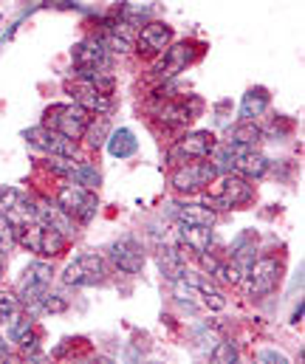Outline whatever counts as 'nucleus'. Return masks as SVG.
<instances>
[{"mask_svg":"<svg viewBox=\"0 0 305 364\" xmlns=\"http://www.w3.org/2000/svg\"><path fill=\"white\" fill-rule=\"evenodd\" d=\"M187 277H190V282L196 285V291L203 296V305L206 308H212V311H223L226 308V296L212 285V279H206V277H193L190 272H184Z\"/></svg>","mask_w":305,"mask_h":364,"instance_id":"nucleus-24","label":"nucleus"},{"mask_svg":"<svg viewBox=\"0 0 305 364\" xmlns=\"http://www.w3.org/2000/svg\"><path fill=\"white\" fill-rule=\"evenodd\" d=\"M37 223H43V226H51V229H57V232H63L65 237H74V218L57 203V200H48V198H43V200H37Z\"/></svg>","mask_w":305,"mask_h":364,"instance_id":"nucleus-12","label":"nucleus"},{"mask_svg":"<svg viewBox=\"0 0 305 364\" xmlns=\"http://www.w3.org/2000/svg\"><path fill=\"white\" fill-rule=\"evenodd\" d=\"M20 195H23V192H17V189H11V186H9V189H0V212L6 215V212L17 203V198H20Z\"/></svg>","mask_w":305,"mask_h":364,"instance_id":"nucleus-35","label":"nucleus"},{"mask_svg":"<svg viewBox=\"0 0 305 364\" xmlns=\"http://www.w3.org/2000/svg\"><path fill=\"white\" fill-rule=\"evenodd\" d=\"M173 218L184 226H215L218 220L209 203H173Z\"/></svg>","mask_w":305,"mask_h":364,"instance_id":"nucleus-13","label":"nucleus"},{"mask_svg":"<svg viewBox=\"0 0 305 364\" xmlns=\"http://www.w3.org/2000/svg\"><path fill=\"white\" fill-rule=\"evenodd\" d=\"M105 260L100 255H80L77 260H71L63 272V285L65 288H91L105 282Z\"/></svg>","mask_w":305,"mask_h":364,"instance_id":"nucleus-5","label":"nucleus"},{"mask_svg":"<svg viewBox=\"0 0 305 364\" xmlns=\"http://www.w3.org/2000/svg\"><path fill=\"white\" fill-rule=\"evenodd\" d=\"M3 266H6V252L0 249V277H3Z\"/></svg>","mask_w":305,"mask_h":364,"instance_id":"nucleus-40","label":"nucleus"},{"mask_svg":"<svg viewBox=\"0 0 305 364\" xmlns=\"http://www.w3.org/2000/svg\"><path fill=\"white\" fill-rule=\"evenodd\" d=\"M209 359H212L215 364H232V362H237V348H235L232 342H218V345L212 348Z\"/></svg>","mask_w":305,"mask_h":364,"instance_id":"nucleus-27","label":"nucleus"},{"mask_svg":"<svg viewBox=\"0 0 305 364\" xmlns=\"http://www.w3.org/2000/svg\"><path fill=\"white\" fill-rule=\"evenodd\" d=\"M46 167H48L54 176H63V178H68V176H71V170H74V161H71V159H60V156H48Z\"/></svg>","mask_w":305,"mask_h":364,"instance_id":"nucleus-33","label":"nucleus"},{"mask_svg":"<svg viewBox=\"0 0 305 364\" xmlns=\"http://www.w3.org/2000/svg\"><path fill=\"white\" fill-rule=\"evenodd\" d=\"M257 359H260V362H280V364H286V356H283V353H274V350H263Z\"/></svg>","mask_w":305,"mask_h":364,"instance_id":"nucleus-37","label":"nucleus"},{"mask_svg":"<svg viewBox=\"0 0 305 364\" xmlns=\"http://www.w3.org/2000/svg\"><path fill=\"white\" fill-rule=\"evenodd\" d=\"M68 181L77 183V186H85V189H100L102 173L97 170V167H94V164L82 161V164H74V170H71Z\"/></svg>","mask_w":305,"mask_h":364,"instance_id":"nucleus-25","label":"nucleus"},{"mask_svg":"<svg viewBox=\"0 0 305 364\" xmlns=\"http://www.w3.org/2000/svg\"><path fill=\"white\" fill-rule=\"evenodd\" d=\"M105 133H107V122H105V116H100L97 122H88L85 136H88V144H91V147H100L102 141H105V139H102Z\"/></svg>","mask_w":305,"mask_h":364,"instance_id":"nucleus-31","label":"nucleus"},{"mask_svg":"<svg viewBox=\"0 0 305 364\" xmlns=\"http://www.w3.org/2000/svg\"><path fill=\"white\" fill-rule=\"evenodd\" d=\"M280 274H283V266L274 257H260V260L252 263V269L246 272V277L240 282H243L246 294L252 299H257V296H266V294H272L277 288Z\"/></svg>","mask_w":305,"mask_h":364,"instance_id":"nucleus-6","label":"nucleus"},{"mask_svg":"<svg viewBox=\"0 0 305 364\" xmlns=\"http://www.w3.org/2000/svg\"><path fill=\"white\" fill-rule=\"evenodd\" d=\"M65 243H68V237H65L63 232H57V229H51V226H43V223H40V243H37V255H43V257H57V255L65 249Z\"/></svg>","mask_w":305,"mask_h":364,"instance_id":"nucleus-23","label":"nucleus"},{"mask_svg":"<svg viewBox=\"0 0 305 364\" xmlns=\"http://www.w3.org/2000/svg\"><path fill=\"white\" fill-rule=\"evenodd\" d=\"M159 266H161V274L173 282V279H178V277H184L187 272V263H184V257H181V252L176 249V246H161V252H159Z\"/></svg>","mask_w":305,"mask_h":364,"instance_id":"nucleus-21","label":"nucleus"},{"mask_svg":"<svg viewBox=\"0 0 305 364\" xmlns=\"http://www.w3.org/2000/svg\"><path fill=\"white\" fill-rule=\"evenodd\" d=\"M252 195H255V186L249 183V178H243L237 173H220L212 181V189L206 195V203L212 209H235V206L249 203Z\"/></svg>","mask_w":305,"mask_h":364,"instance_id":"nucleus-1","label":"nucleus"},{"mask_svg":"<svg viewBox=\"0 0 305 364\" xmlns=\"http://www.w3.org/2000/svg\"><path fill=\"white\" fill-rule=\"evenodd\" d=\"M193 119V107L187 102H167L159 107V122L167 127H181Z\"/></svg>","mask_w":305,"mask_h":364,"instance_id":"nucleus-22","label":"nucleus"},{"mask_svg":"<svg viewBox=\"0 0 305 364\" xmlns=\"http://www.w3.org/2000/svg\"><path fill=\"white\" fill-rule=\"evenodd\" d=\"M136 150H139V139L133 136V130L119 127V130L107 133V153L113 159H130V156H136Z\"/></svg>","mask_w":305,"mask_h":364,"instance_id":"nucleus-19","label":"nucleus"},{"mask_svg":"<svg viewBox=\"0 0 305 364\" xmlns=\"http://www.w3.org/2000/svg\"><path fill=\"white\" fill-rule=\"evenodd\" d=\"M193 57H196V51H193L190 43L167 46V48H164V57L156 63V74L164 77V80H170V77H176V74H181V71H187V65L193 63Z\"/></svg>","mask_w":305,"mask_h":364,"instance_id":"nucleus-11","label":"nucleus"},{"mask_svg":"<svg viewBox=\"0 0 305 364\" xmlns=\"http://www.w3.org/2000/svg\"><path fill=\"white\" fill-rule=\"evenodd\" d=\"M176 235L196 255L209 252V246H212V226H184V223H178V232Z\"/></svg>","mask_w":305,"mask_h":364,"instance_id":"nucleus-18","label":"nucleus"},{"mask_svg":"<svg viewBox=\"0 0 305 364\" xmlns=\"http://www.w3.org/2000/svg\"><path fill=\"white\" fill-rule=\"evenodd\" d=\"M46 116H48V119H46V127H51V130L63 133V136H65V139H71V141L82 139V136H85V130H88V122H91L88 110H85V107H80L77 102H74V105H54Z\"/></svg>","mask_w":305,"mask_h":364,"instance_id":"nucleus-2","label":"nucleus"},{"mask_svg":"<svg viewBox=\"0 0 305 364\" xmlns=\"http://www.w3.org/2000/svg\"><path fill=\"white\" fill-rule=\"evenodd\" d=\"M14 319H17V322H11V325H9V339H11V342H17L23 333H28V331L34 328L31 314H26V316H14Z\"/></svg>","mask_w":305,"mask_h":364,"instance_id":"nucleus-32","label":"nucleus"},{"mask_svg":"<svg viewBox=\"0 0 305 364\" xmlns=\"http://www.w3.org/2000/svg\"><path fill=\"white\" fill-rule=\"evenodd\" d=\"M173 40V28L164 23H144L139 28V46L150 54H161Z\"/></svg>","mask_w":305,"mask_h":364,"instance_id":"nucleus-14","label":"nucleus"},{"mask_svg":"<svg viewBox=\"0 0 305 364\" xmlns=\"http://www.w3.org/2000/svg\"><path fill=\"white\" fill-rule=\"evenodd\" d=\"M198 260H201V266H203V272H209V277H220L223 274V263L215 257V255H198Z\"/></svg>","mask_w":305,"mask_h":364,"instance_id":"nucleus-34","label":"nucleus"},{"mask_svg":"<svg viewBox=\"0 0 305 364\" xmlns=\"http://www.w3.org/2000/svg\"><path fill=\"white\" fill-rule=\"evenodd\" d=\"M100 40L105 43V48H107L110 54H130V46H133L127 37H122V34H116V31H107Z\"/></svg>","mask_w":305,"mask_h":364,"instance_id":"nucleus-28","label":"nucleus"},{"mask_svg":"<svg viewBox=\"0 0 305 364\" xmlns=\"http://www.w3.org/2000/svg\"><path fill=\"white\" fill-rule=\"evenodd\" d=\"M107 257L110 263L119 269L122 274H139L144 269V249L136 237H119L107 246Z\"/></svg>","mask_w":305,"mask_h":364,"instance_id":"nucleus-7","label":"nucleus"},{"mask_svg":"<svg viewBox=\"0 0 305 364\" xmlns=\"http://www.w3.org/2000/svg\"><path fill=\"white\" fill-rule=\"evenodd\" d=\"M269 102H272V96L266 88H252V91L243 93V102H240V119L243 122H255V119H260L266 110H269Z\"/></svg>","mask_w":305,"mask_h":364,"instance_id":"nucleus-20","label":"nucleus"},{"mask_svg":"<svg viewBox=\"0 0 305 364\" xmlns=\"http://www.w3.org/2000/svg\"><path fill=\"white\" fill-rule=\"evenodd\" d=\"M74 102H77L80 107H85L88 113H100V116L113 107L110 96H107V93H102L100 88H94V85H88V82H82V85L74 91Z\"/></svg>","mask_w":305,"mask_h":364,"instance_id":"nucleus-17","label":"nucleus"},{"mask_svg":"<svg viewBox=\"0 0 305 364\" xmlns=\"http://www.w3.org/2000/svg\"><path fill=\"white\" fill-rule=\"evenodd\" d=\"M215 147V136L206 133V130H198V133H190L184 136L173 150H170V159L173 161H201L212 153Z\"/></svg>","mask_w":305,"mask_h":364,"instance_id":"nucleus-10","label":"nucleus"},{"mask_svg":"<svg viewBox=\"0 0 305 364\" xmlns=\"http://www.w3.org/2000/svg\"><path fill=\"white\" fill-rule=\"evenodd\" d=\"M235 156H237V153L223 141V144H215L206 159H209V164H212V167L218 170V176H220V173H235Z\"/></svg>","mask_w":305,"mask_h":364,"instance_id":"nucleus-26","label":"nucleus"},{"mask_svg":"<svg viewBox=\"0 0 305 364\" xmlns=\"http://www.w3.org/2000/svg\"><path fill=\"white\" fill-rule=\"evenodd\" d=\"M20 314V299L17 294H9V291H0V319H14Z\"/></svg>","mask_w":305,"mask_h":364,"instance_id":"nucleus-29","label":"nucleus"},{"mask_svg":"<svg viewBox=\"0 0 305 364\" xmlns=\"http://www.w3.org/2000/svg\"><path fill=\"white\" fill-rule=\"evenodd\" d=\"M26 139H28V144H34L37 150H43L48 156H60V159H74L77 156V144L71 139H65L63 133L46 127V124L26 130Z\"/></svg>","mask_w":305,"mask_h":364,"instance_id":"nucleus-8","label":"nucleus"},{"mask_svg":"<svg viewBox=\"0 0 305 364\" xmlns=\"http://www.w3.org/2000/svg\"><path fill=\"white\" fill-rule=\"evenodd\" d=\"M14 243H17V232H14L11 220L0 212V249H3V252H9Z\"/></svg>","mask_w":305,"mask_h":364,"instance_id":"nucleus-30","label":"nucleus"},{"mask_svg":"<svg viewBox=\"0 0 305 364\" xmlns=\"http://www.w3.org/2000/svg\"><path fill=\"white\" fill-rule=\"evenodd\" d=\"M57 203L71 218H77L80 223H91L97 218V212H100V200H97L94 189H85V186H77V183H65L57 192Z\"/></svg>","mask_w":305,"mask_h":364,"instance_id":"nucleus-3","label":"nucleus"},{"mask_svg":"<svg viewBox=\"0 0 305 364\" xmlns=\"http://www.w3.org/2000/svg\"><path fill=\"white\" fill-rule=\"evenodd\" d=\"M235 173L249 178V181L263 178L269 173V159L263 153H257V150H243V153L235 156Z\"/></svg>","mask_w":305,"mask_h":364,"instance_id":"nucleus-16","label":"nucleus"},{"mask_svg":"<svg viewBox=\"0 0 305 364\" xmlns=\"http://www.w3.org/2000/svg\"><path fill=\"white\" fill-rule=\"evenodd\" d=\"M215 176H218V170L209 164V161H196V164H184V167H178L176 173H173V189L176 192H198L203 189L206 183L215 181Z\"/></svg>","mask_w":305,"mask_h":364,"instance_id":"nucleus-9","label":"nucleus"},{"mask_svg":"<svg viewBox=\"0 0 305 364\" xmlns=\"http://www.w3.org/2000/svg\"><path fill=\"white\" fill-rule=\"evenodd\" d=\"M51 263H46V260H34V263H28V269L23 272L20 277V282H17V299H20V305H26V311L28 308H34L37 305V299L48 291V285H51Z\"/></svg>","mask_w":305,"mask_h":364,"instance_id":"nucleus-4","label":"nucleus"},{"mask_svg":"<svg viewBox=\"0 0 305 364\" xmlns=\"http://www.w3.org/2000/svg\"><path fill=\"white\" fill-rule=\"evenodd\" d=\"M300 319H303V302L297 305V311H294V319H291V322H300Z\"/></svg>","mask_w":305,"mask_h":364,"instance_id":"nucleus-39","label":"nucleus"},{"mask_svg":"<svg viewBox=\"0 0 305 364\" xmlns=\"http://www.w3.org/2000/svg\"><path fill=\"white\" fill-rule=\"evenodd\" d=\"M9 356H11V350H9V345H6L3 339H0V362H6Z\"/></svg>","mask_w":305,"mask_h":364,"instance_id":"nucleus-38","label":"nucleus"},{"mask_svg":"<svg viewBox=\"0 0 305 364\" xmlns=\"http://www.w3.org/2000/svg\"><path fill=\"white\" fill-rule=\"evenodd\" d=\"M263 141V130L255 124V122H240L229 130L226 136V144L235 150V153H243V150H255L257 144Z\"/></svg>","mask_w":305,"mask_h":364,"instance_id":"nucleus-15","label":"nucleus"},{"mask_svg":"<svg viewBox=\"0 0 305 364\" xmlns=\"http://www.w3.org/2000/svg\"><path fill=\"white\" fill-rule=\"evenodd\" d=\"M17 348H20L23 353H34V350H37V333H34V331L23 333V336L17 339Z\"/></svg>","mask_w":305,"mask_h":364,"instance_id":"nucleus-36","label":"nucleus"}]
</instances>
